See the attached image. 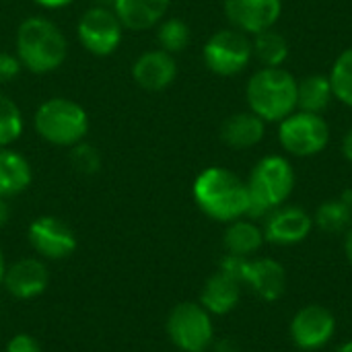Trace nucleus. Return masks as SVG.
I'll use <instances>...</instances> for the list:
<instances>
[{
  "mask_svg": "<svg viewBox=\"0 0 352 352\" xmlns=\"http://www.w3.org/2000/svg\"><path fill=\"white\" fill-rule=\"evenodd\" d=\"M70 163L78 173L93 175L101 169V155L93 144L82 140V142L70 146Z\"/></svg>",
  "mask_w": 352,
  "mask_h": 352,
  "instance_id": "nucleus-28",
  "label": "nucleus"
},
{
  "mask_svg": "<svg viewBox=\"0 0 352 352\" xmlns=\"http://www.w3.org/2000/svg\"><path fill=\"white\" fill-rule=\"evenodd\" d=\"M23 70L16 54L10 52H0V82H10L12 78L19 76V72Z\"/></svg>",
  "mask_w": 352,
  "mask_h": 352,
  "instance_id": "nucleus-29",
  "label": "nucleus"
},
{
  "mask_svg": "<svg viewBox=\"0 0 352 352\" xmlns=\"http://www.w3.org/2000/svg\"><path fill=\"white\" fill-rule=\"evenodd\" d=\"M287 270L272 258H256L248 262L243 287H250L262 301H278L287 291Z\"/></svg>",
  "mask_w": 352,
  "mask_h": 352,
  "instance_id": "nucleus-15",
  "label": "nucleus"
},
{
  "mask_svg": "<svg viewBox=\"0 0 352 352\" xmlns=\"http://www.w3.org/2000/svg\"><path fill=\"white\" fill-rule=\"evenodd\" d=\"M171 0H113V12L128 31H146L159 25Z\"/></svg>",
  "mask_w": 352,
  "mask_h": 352,
  "instance_id": "nucleus-18",
  "label": "nucleus"
},
{
  "mask_svg": "<svg viewBox=\"0 0 352 352\" xmlns=\"http://www.w3.org/2000/svg\"><path fill=\"white\" fill-rule=\"evenodd\" d=\"M264 241L266 239H264L262 227H258L252 219H245V217L229 223L223 235V245L227 254L243 256V258H252L256 252H260Z\"/></svg>",
  "mask_w": 352,
  "mask_h": 352,
  "instance_id": "nucleus-21",
  "label": "nucleus"
},
{
  "mask_svg": "<svg viewBox=\"0 0 352 352\" xmlns=\"http://www.w3.org/2000/svg\"><path fill=\"white\" fill-rule=\"evenodd\" d=\"M35 4L43 6V8H50V10H56V8H64L68 6L72 0H33Z\"/></svg>",
  "mask_w": 352,
  "mask_h": 352,
  "instance_id": "nucleus-31",
  "label": "nucleus"
},
{
  "mask_svg": "<svg viewBox=\"0 0 352 352\" xmlns=\"http://www.w3.org/2000/svg\"><path fill=\"white\" fill-rule=\"evenodd\" d=\"M223 10L235 29L256 35L276 25L283 12V0H225Z\"/></svg>",
  "mask_w": 352,
  "mask_h": 352,
  "instance_id": "nucleus-12",
  "label": "nucleus"
},
{
  "mask_svg": "<svg viewBox=\"0 0 352 352\" xmlns=\"http://www.w3.org/2000/svg\"><path fill=\"white\" fill-rule=\"evenodd\" d=\"M295 188V169L289 159L268 155L256 163L248 179L250 204L245 219H266L274 208L283 206Z\"/></svg>",
  "mask_w": 352,
  "mask_h": 352,
  "instance_id": "nucleus-4",
  "label": "nucleus"
},
{
  "mask_svg": "<svg viewBox=\"0 0 352 352\" xmlns=\"http://www.w3.org/2000/svg\"><path fill=\"white\" fill-rule=\"evenodd\" d=\"M76 37L89 54L105 58L120 47L124 37V25L113 12V8L91 6L78 19Z\"/></svg>",
  "mask_w": 352,
  "mask_h": 352,
  "instance_id": "nucleus-9",
  "label": "nucleus"
},
{
  "mask_svg": "<svg viewBox=\"0 0 352 352\" xmlns=\"http://www.w3.org/2000/svg\"><path fill=\"white\" fill-rule=\"evenodd\" d=\"M314 217L301 206H278L264 219V239L274 245H297L309 237Z\"/></svg>",
  "mask_w": 352,
  "mask_h": 352,
  "instance_id": "nucleus-13",
  "label": "nucleus"
},
{
  "mask_svg": "<svg viewBox=\"0 0 352 352\" xmlns=\"http://www.w3.org/2000/svg\"><path fill=\"white\" fill-rule=\"evenodd\" d=\"M328 76L334 91V99L352 107V47H346L336 58Z\"/></svg>",
  "mask_w": 352,
  "mask_h": 352,
  "instance_id": "nucleus-27",
  "label": "nucleus"
},
{
  "mask_svg": "<svg viewBox=\"0 0 352 352\" xmlns=\"http://www.w3.org/2000/svg\"><path fill=\"white\" fill-rule=\"evenodd\" d=\"M196 206L212 221L233 223L248 214V182L225 167H206L192 186Z\"/></svg>",
  "mask_w": 352,
  "mask_h": 352,
  "instance_id": "nucleus-1",
  "label": "nucleus"
},
{
  "mask_svg": "<svg viewBox=\"0 0 352 352\" xmlns=\"http://www.w3.org/2000/svg\"><path fill=\"white\" fill-rule=\"evenodd\" d=\"M245 99L264 122H283L297 109V78L283 66H262L250 76Z\"/></svg>",
  "mask_w": 352,
  "mask_h": 352,
  "instance_id": "nucleus-3",
  "label": "nucleus"
},
{
  "mask_svg": "<svg viewBox=\"0 0 352 352\" xmlns=\"http://www.w3.org/2000/svg\"><path fill=\"white\" fill-rule=\"evenodd\" d=\"M252 58L254 45L250 35L235 27L212 33L202 47V60L217 76H235L243 72Z\"/></svg>",
  "mask_w": 352,
  "mask_h": 352,
  "instance_id": "nucleus-7",
  "label": "nucleus"
},
{
  "mask_svg": "<svg viewBox=\"0 0 352 352\" xmlns=\"http://www.w3.org/2000/svg\"><path fill=\"white\" fill-rule=\"evenodd\" d=\"M342 155L346 157V161L352 163V128L344 134V140H342Z\"/></svg>",
  "mask_w": 352,
  "mask_h": 352,
  "instance_id": "nucleus-32",
  "label": "nucleus"
},
{
  "mask_svg": "<svg viewBox=\"0 0 352 352\" xmlns=\"http://www.w3.org/2000/svg\"><path fill=\"white\" fill-rule=\"evenodd\" d=\"M33 171L29 161L10 146L0 148V198H10L31 186Z\"/></svg>",
  "mask_w": 352,
  "mask_h": 352,
  "instance_id": "nucleus-20",
  "label": "nucleus"
},
{
  "mask_svg": "<svg viewBox=\"0 0 352 352\" xmlns=\"http://www.w3.org/2000/svg\"><path fill=\"white\" fill-rule=\"evenodd\" d=\"M336 334V318L322 305H305L291 320V338L301 351H320Z\"/></svg>",
  "mask_w": 352,
  "mask_h": 352,
  "instance_id": "nucleus-10",
  "label": "nucleus"
},
{
  "mask_svg": "<svg viewBox=\"0 0 352 352\" xmlns=\"http://www.w3.org/2000/svg\"><path fill=\"white\" fill-rule=\"evenodd\" d=\"M25 120L21 107L4 93H0V148L10 146L23 134Z\"/></svg>",
  "mask_w": 352,
  "mask_h": 352,
  "instance_id": "nucleus-26",
  "label": "nucleus"
},
{
  "mask_svg": "<svg viewBox=\"0 0 352 352\" xmlns=\"http://www.w3.org/2000/svg\"><path fill=\"white\" fill-rule=\"evenodd\" d=\"M278 124V142L289 155L314 157L322 153L330 142V126L322 113L295 109Z\"/></svg>",
  "mask_w": 352,
  "mask_h": 352,
  "instance_id": "nucleus-8",
  "label": "nucleus"
},
{
  "mask_svg": "<svg viewBox=\"0 0 352 352\" xmlns=\"http://www.w3.org/2000/svg\"><path fill=\"white\" fill-rule=\"evenodd\" d=\"M219 352H237V349L233 346V342L225 340L223 344H219Z\"/></svg>",
  "mask_w": 352,
  "mask_h": 352,
  "instance_id": "nucleus-35",
  "label": "nucleus"
},
{
  "mask_svg": "<svg viewBox=\"0 0 352 352\" xmlns=\"http://www.w3.org/2000/svg\"><path fill=\"white\" fill-rule=\"evenodd\" d=\"M27 237L31 248L45 260H66L76 250V235L68 223L58 217H39L29 229Z\"/></svg>",
  "mask_w": 352,
  "mask_h": 352,
  "instance_id": "nucleus-11",
  "label": "nucleus"
},
{
  "mask_svg": "<svg viewBox=\"0 0 352 352\" xmlns=\"http://www.w3.org/2000/svg\"><path fill=\"white\" fill-rule=\"evenodd\" d=\"M6 352H43L37 340L29 334H16L6 344Z\"/></svg>",
  "mask_w": 352,
  "mask_h": 352,
  "instance_id": "nucleus-30",
  "label": "nucleus"
},
{
  "mask_svg": "<svg viewBox=\"0 0 352 352\" xmlns=\"http://www.w3.org/2000/svg\"><path fill=\"white\" fill-rule=\"evenodd\" d=\"M4 274H6V266H4V256H2V250H0V285L4 283Z\"/></svg>",
  "mask_w": 352,
  "mask_h": 352,
  "instance_id": "nucleus-36",
  "label": "nucleus"
},
{
  "mask_svg": "<svg viewBox=\"0 0 352 352\" xmlns=\"http://www.w3.org/2000/svg\"><path fill=\"white\" fill-rule=\"evenodd\" d=\"M334 99V91L328 74H309L297 80V109L309 113H322Z\"/></svg>",
  "mask_w": 352,
  "mask_h": 352,
  "instance_id": "nucleus-22",
  "label": "nucleus"
},
{
  "mask_svg": "<svg viewBox=\"0 0 352 352\" xmlns=\"http://www.w3.org/2000/svg\"><path fill=\"white\" fill-rule=\"evenodd\" d=\"M334 352H352V340H349V342H342L338 349Z\"/></svg>",
  "mask_w": 352,
  "mask_h": 352,
  "instance_id": "nucleus-37",
  "label": "nucleus"
},
{
  "mask_svg": "<svg viewBox=\"0 0 352 352\" xmlns=\"http://www.w3.org/2000/svg\"><path fill=\"white\" fill-rule=\"evenodd\" d=\"M241 283L225 272H214L202 287L200 293V305L210 316H227L231 314L241 299Z\"/></svg>",
  "mask_w": 352,
  "mask_h": 352,
  "instance_id": "nucleus-17",
  "label": "nucleus"
},
{
  "mask_svg": "<svg viewBox=\"0 0 352 352\" xmlns=\"http://www.w3.org/2000/svg\"><path fill=\"white\" fill-rule=\"evenodd\" d=\"M344 254H346V260L351 262L352 266V227L346 233V239H344Z\"/></svg>",
  "mask_w": 352,
  "mask_h": 352,
  "instance_id": "nucleus-34",
  "label": "nucleus"
},
{
  "mask_svg": "<svg viewBox=\"0 0 352 352\" xmlns=\"http://www.w3.org/2000/svg\"><path fill=\"white\" fill-rule=\"evenodd\" d=\"M14 47L21 66L33 74H47L58 70L68 56L66 35L54 21L43 16H27L21 21Z\"/></svg>",
  "mask_w": 352,
  "mask_h": 352,
  "instance_id": "nucleus-2",
  "label": "nucleus"
},
{
  "mask_svg": "<svg viewBox=\"0 0 352 352\" xmlns=\"http://www.w3.org/2000/svg\"><path fill=\"white\" fill-rule=\"evenodd\" d=\"M352 223V204L344 198L326 200L318 206L314 214V225L320 227L326 233H342L351 229Z\"/></svg>",
  "mask_w": 352,
  "mask_h": 352,
  "instance_id": "nucleus-24",
  "label": "nucleus"
},
{
  "mask_svg": "<svg viewBox=\"0 0 352 352\" xmlns=\"http://www.w3.org/2000/svg\"><path fill=\"white\" fill-rule=\"evenodd\" d=\"M167 336L182 352H206L214 342L212 316L200 303L184 301L167 318Z\"/></svg>",
  "mask_w": 352,
  "mask_h": 352,
  "instance_id": "nucleus-6",
  "label": "nucleus"
},
{
  "mask_svg": "<svg viewBox=\"0 0 352 352\" xmlns=\"http://www.w3.org/2000/svg\"><path fill=\"white\" fill-rule=\"evenodd\" d=\"M6 291L16 299H35L50 285V272L45 264L37 258H25L6 268L4 283Z\"/></svg>",
  "mask_w": 352,
  "mask_h": 352,
  "instance_id": "nucleus-16",
  "label": "nucleus"
},
{
  "mask_svg": "<svg viewBox=\"0 0 352 352\" xmlns=\"http://www.w3.org/2000/svg\"><path fill=\"white\" fill-rule=\"evenodd\" d=\"M10 219V208H8V202L6 198H0V229L8 223Z\"/></svg>",
  "mask_w": 352,
  "mask_h": 352,
  "instance_id": "nucleus-33",
  "label": "nucleus"
},
{
  "mask_svg": "<svg viewBox=\"0 0 352 352\" xmlns=\"http://www.w3.org/2000/svg\"><path fill=\"white\" fill-rule=\"evenodd\" d=\"M252 45H254V56L260 60V64L270 66V68L283 66L291 54L289 39L283 33H278L274 27L262 33H256L252 39Z\"/></svg>",
  "mask_w": 352,
  "mask_h": 352,
  "instance_id": "nucleus-23",
  "label": "nucleus"
},
{
  "mask_svg": "<svg viewBox=\"0 0 352 352\" xmlns=\"http://www.w3.org/2000/svg\"><path fill=\"white\" fill-rule=\"evenodd\" d=\"M266 122L254 111H239L229 116L221 126V140L235 151H245L262 142Z\"/></svg>",
  "mask_w": 352,
  "mask_h": 352,
  "instance_id": "nucleus-19",
  "label": "nucleus"
},
{
  "mask_svg": "<svg viewBox=\"0 0 352 352\" xmlns=\"http://www.w3.org/2000/svg\"><path fill=\"white\" fill-rule=\"evenodd\" d=\"M190 39H192V31L188 27L186 21L177 19V16H169V19H163L159 25H157V41H159V47L169 52V54H179L184 52L188 45H190Z\"/></svg>",
  "mask_w": 352,
  "mask_h": 352,
  "instance_id": "nucleus-25",
  "label": "nucleus"
},
{
  "mask_svg": "<svg viewBox=\"0 0 352 352\" xmlns=\"http://www.w3.org/2000/svg\"><path fill=\"white\" fill-rule=\"evenodd\" d=\"M134 82L151 93L165 91L177 78V62L175 56L165 50H146L132 64Z\"/></svg>",
  "mask_w": 352,
  "mask_h": 352,
  "instance_id": "nucleus-14",
  "label": "nucleus"
},
{
  "mask_svg": "<svg viewBox=\"0 0 352 352\" xmlns=\"http://www.w3.org/2000/svg\"><path fill=\"white\" fill-rule=\"evenodd\" d=\"M33 126L37 136L47 144L70 148L85 140L89 132V113L74 99L52 97L37 107Z\"/></svg>",
  "mask_w": 352,
  "mask_h": 352,
  "instance_id": "nucleus-5",
  "label": "nucleus"
}]
</instances>
